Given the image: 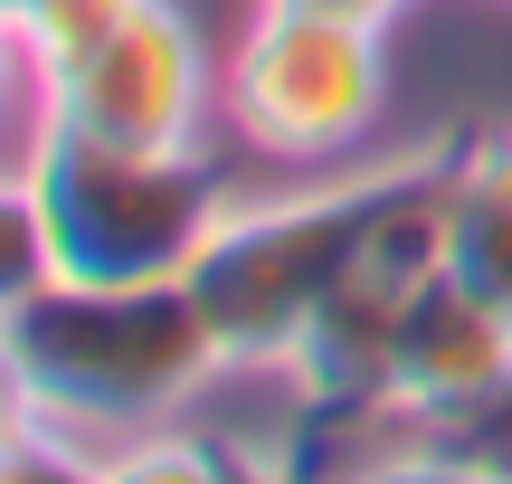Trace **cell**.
<instances>
[{
	"instance_id": "cell-1",
	"label": "cell",
	"mask_w": 512,
	"mask_h": 484,
	"mask_svg": "<svg viewBox=\"0 0 512 484\" xmlns=\"http://www.w3.org/2000/svg\"><path fill=\"white\" fill-rule=\"evenodd\" d=\"M0 361H10L29 418L124 447L143 428H171L219 371H238L209 323V304L190 295V276L171 285H38L10 323H0Z\"/></svg>"
},
{
	"instance_id": "cell-2",
	"label": "cell",
	"mask_w": 512,
	"mask_h": 484,
	"mask_svg": "<svg viewBox=\"0 0 512 484\" xmlns=\"http://www.w3.org/2000/svg\"><path fill=\"white\" fill-rule=\"evenodd\" d=\"M19 171L38 190L57 276L76 285H171L200 266V247L247 200L238 162L209 143H105V133L29 124Z\"/></svg>"
},
{
	"instance_id": "cell-3",
	"label": "cell",
	"mask_w": 512,
	"mask_h": 484,
	"mask_svg": "<svg viewBox=\"0 0 512 484\" xmlns=\"http://www.w3.org/2000/svg\"><path fill=\"white\" fill-rule=\"evenodd\" d=\"M389 190H399V152L361 171H323L313 190H275V200L228 209V228L190 266V295L209 304L238 371H275L294 352V333L323 314V295L361 266Z\"/></svg>"
},
{
	"instance_id": "cell-4",
	"label": "cell",
	"mask_w": 512,
	"mask_h": 484,
	"mask_svg": "<svg viewBox=\"0 0 512 484\" xmlns=\"http://www.w3.org/2000/svg\"><path fill=\"white\" fill-rule=\"evenodd\" d=\"M380 114H389L380 19L256 0L247 38L219 57V124L266 162H342L380 133Z\"/></svg>"
},
{
	"instance_id": "cell-5",
	"label": "cell",
	"mask_w": 512,
	"mask_h": 484,
	"mask_svg": "<svg viewBox=\"0 0 512 484\" xmlns=\"http://www.w3.org/2000/svg\"><path fill=\"white\" fill-rule=\"evenodd\" d=\"M38 124L105 133V143H209L219 124V57L200 48L181 0H133L95 38L38 57Z\"/></svg>"
},
{
	"instance_id": "cell-6",
	"label": "cell",
	"mask_w": 512,
	"mask_h": 484,
	"mask_svg": "<svg viewBox=\"0 0 512 484\" xmlns=\"http://www.w3.org/2000/svg\"><path fill=\"white\" fill-rule=\"evenodd\" d=\"M512 380V314L484 295H465L456 276L418 285L399 323V352H389V418L399 428H446L475 399H494Z\"/></svg>"
},
{
	"instance_id": "cell-7",
	"label": "cell",
	"mask_w": 512,
	"mask_h": 484,
	"mask_svg": "<svg viewBox=\"0 0 512 484\" xmlns=\"http://www.w3.org/2000/svg\"><path fill=\"white\" fill-rule=\"evenodd\" d=\"M446 276L512 314V124L456 133V171H446Z\"/></svg>"
},
{
	"instance_id": "cell-8",
	"label": "cell",
	"mask_w": 512,
	"mask_h": 484,
	"mask_svg": "<svg viewBox=\"0 0 512 484\" xmlns=\"http://www.w3.org/2000/svg\"><path fill=\"white\" fill-rule=\"evenodd\" d=\"M228 456L238 447H219V437H200V428H143V437H124V447L105 456V484H228Z\"/></svg>"
},
{
	"instance_id": "cell-9",
	"label": "cell",
	"mask_w": 512,
	"mask_h": 484,
	"mask_svg": "<svg viewBox=\"0 0 512 484\" xmlns=\"http://www.w3.org/2000/svg\"><path fill=\"white\" fill-rule=\"evenodd\" d=\"M38 285H57L48 219H38V190H29V171H0V323H10L19 304L38 295Z\"/></svg>"
},
{
	"instance_id": "cell-10",
	"label": "cell",
	"mask_w": 512,
	"mask_h": 484,
	"mask_svg": "<svg viewBox=\"0 0 512 484\" xmlns=\"http://www.w3.org/2000/svg\"><path fill=\"white\" fill-rule=\"evenodd\" d=\"M105 456L95 437L57 428V418H29V437L10 447V466H0V484H105Z\"/></svg>"
},
{
	"instance_id": "cell-11",
	"label": "cell",
	"mask_w": 512,
	"mask_h": 484,
	"mask_svg": "<svg viewBox=\"0 0 512 484\" xmlns=\"http://www.w3.org/2000/svg\"><path fill=\"white\" fill-rule=\"evenodd\" d=\"M114 10H133V0H29V19H19V29H29L38 57H57V48H76V38H95Z\"/></svg>"
},
{
	"instance_id": "cell-12",
	"label": "cell",
	"mask_w": 512,
	"mask_h": 484,
	"mask_svg": "<svg viewBox=\"0 0 512 484\" xmlns=\"http://www.w3.org/2000/svg\"><path fill=\"white\" fill-rule=\"evenodd\" d=\"M10 124H38V48L19 19H0V143H10Z\"/></svg>"
},
{
	"instance_id": "cell-13",
	"label": "cell",
	"mask_w": 512,
	"mask_h": 484,
	"mask_svg": "<svg viewBox=\"0 0 512 484\" xmlns=\"http://www.w3.org/2000/svg\"><path fill=\"white\" fill-rule=\"evenodd\" d=\"M29 437V399H19V380H10V361H0V466H10V447Z\"/></svg>"
},
{
	"instance_id": "cell-14",
	"label": "cell",
	"mask_w": 512,
	"mask_h": 484,
	"mask_svg": "<svg viewBox=\"0 0 512 484\" xmlns=\"http://www.w3.org/2000/svg\"><path fill=\"white\" fill-rule=\"evenodd\" d=\"M285 10H342V19H380V29H389L399 0H285Z\"/></svg>"
},
{
	"instance_id": "cell-15",
	"label": "cell",
	"mask_w": 512,
	"mask_h": 484,
	"mask_svg": "<svg viewBox=\"0 0 512 484\" xmlns=\"http://www.w3.org/2000/svg\"><path fill=\"white\" fill-rule=\"evenodd\" d=\"M0 19H29V0H0Z\"/></svg>"
}]
</instances>
